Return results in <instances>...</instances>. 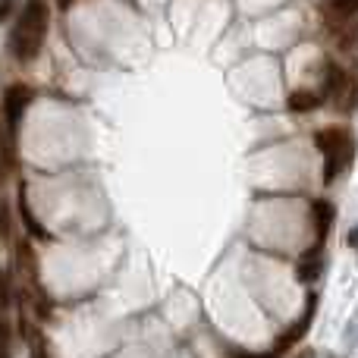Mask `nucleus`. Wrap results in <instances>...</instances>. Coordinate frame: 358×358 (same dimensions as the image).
Returning a JSON list of instances; mask_svg holds the SVG:
<instances>
[{
	"label": "nucleus",
	"mask_w": 358,
	"mask_h": 358,
	"mask_svg": "<svg viewBox=\"0 0 358 358\" xmlns=\"http://www.w3.org/2000/svg\"><path fill=\"white\" fill-rule=\"evenodd\" d=\"M10 236V210H6V204H0V242Z\"/></svg>",
	"instance_id": "13"
},
{
	"label": "nucleus",
	"mask_w": 358,
	"mask_h": 358,
	"mask_svg": "<svg viewBox=\"0 0 358 358\" xmlns=\"http://www.w3.org/2000/svg\"><path fill=\"white\" fill-rule=\"evenodd\" d=\"M317 104H321V94L308 92V88H299V92H292L289 98H286V107H289L292 113H311Z\"/></svg>",
	"instance_id": "8"
},
{
	"label": "nucleus",
	"mask_w": 358,
	"mask_h": 358,
	"mask_svg": "<svg viewBox=\"0 0 358 358\" xmlns=\"http://www.w3.org/2000/svg\"><path fill=\"white\" fill-rule=\"evenodd\" d=\"M315 145L324 155V182H334L343 170H349L355 157V138L346 126H327L315 136Z\"/></svg>",
	"instance_id": "2"
},
{
	"label": "nucleus",
	"mask_w": 358,
	"mask_h": 358,
	"mask_svg": "<svg viewBox=\"0 0 358 358\" xmlns=\"http://www.w3.org/2000/svg\"><path fill=\"white\" fill-rule=\"evenodd\" d=\"M22 336H25V343H29V349H31V358H50L48 355V343H44V334L31 321H25V317H22Z\"/></svg>",
	"instance_id": "9"
},
{
	"label": "nucleus",
	"mask_w": 358,
	"mask_h": 358,
	"mask_svg": "<svg viewBox=\"0 0 358 358\" xmlns=\"http://www.w3.org/2000/svg\"><path fill=\"white\" fill-rule=\"evenodd\" d=\"M31 104V88L29 85H10L3 92V120L13 132H16L19 120H22L25 107Z\"/></svg>",
	"instance_id": "5"
},
{
	"label": "nucleus",
	"mask_w": 358,
	"mask_h": 358,
	"mask_svg": "<svg viewBox=\"0 0 358 358\" xmlns=\"http://www.w3.org/2000/svg\"><path fill=\"white\" fill-rule=\"evenodd\" d=\"M10 10H13V0H0V19H6Z\"/></svg>",
	"instance_id": "14"
},
{
	"label": "nucleus",
	"mask_w": 358,
	"mask_h": 358,
	"mask_svg": "<svg viewBox=\"0 0 358 358\" xmlns=\"http://www.w3.org/2000/svg\"><path fill=\"white\" fill-rule=\"evenodd\" d=\"M327 13L336 19H349L358 13V0H327Z\"/></svg>",
	"instance_id": "11"
},
{
	"label": "nucleus",
	"mask_w": 358,
	"mask_h": 358,
	"mask_svg": "<svg viewBox=\"0 0 358 358\" xmlns=\"http://www.w3.org/2000/svg\"><path fill=\"white\" fill-rule=\"evenodd\" d=\"M315 311H317V296H308L305 299V308H302V315H299V321L292 324L286 334H280L277 336V343H273V349L271 352L277 355V358H283L286 352H289L292 346H296L299 340H302L305 334H308V327H311V321H315Z\"/></svg>",
	"instance_id": "3"
},
{
	"label": "nucleus",
	"mask_w": 358,
	"mask_h": 358,
	"mask_svg": "<svg viewBox=\"0 0 358 358\" xmlns=\"http://www.w3.org/2000/svg\"><path fill=\"white\" fill-rule=\"evenodd\" d=\"M321 271H324V245H317L315 242V248H308V252L299 258L296 277L302 280V283H315V280L321 277Z\"/></svg>",
	"instance_id": "6"
},
{
	"label": "nucleus",
	"mask_w": 358,
	"mask_h": 358,
	"mask_svg": "<svg viewBox=\"0 0 358 358\" xmlns=\"http://www.w3.org/2000/svg\"><path fill=\"white\" fill-rule=\"evenodd\" d=\"M48 25H50V13L44 0H25L22 13H19L16 25L10 35V50L16 54V60L29 63L41 54L44 38H48Z\"/></svg>",
	"instance_id": "1"
},
{
	"label": "nucleus",
	"mask_w": 358,
	"mask_h": 358,
	"mask_svg": "<svg viewBox=\"0 0 358 358\" xmlns=\"http://www.w3.org/2000/svg\"><path fill=\"white\" fill-rule=\"evenodd\" d=\"M311 223H315V242L324 245L330 227H334V204L324 201V198H315L311 201Z\"/></svg>",
	"instance_id": "7"
},
{
	"label": "nucleus",
	"mask_w": 358,
	"mask_h": 358,
	"mask_svg": "<svg viewBox=\"0 0 358 358\" xmlns=\"http://www.w3.org/2000/svg\"><path fill=\"white\" fill-rule=\"evenodd\" d=\"M324 88H327V98L336 110H349V107H352V101H355L352 79H349L346 69H340L336 63L327 66V82H324Z\"/></svg>",
	"instance_id": "4"
},
{
	"label": "nucleus",
	"mask_w": 358,
	"mask_h": 358,
	"mask_svg": "<svg viewBox=\"0 0 358 358\" xmlns=\"http://www.w3.org/2000/svg\"><path fill=\"white\" fill-rule=\"evenodd\" d=\"M227 355L229 358H277L273 352H248V349H233V346H227Z\"/></svg>",
	"instance_id": "12"
},
{
	"label": "nucleus",
	"mask_w": 358,
	"mask_h": 358,
	"mask_svg": "<svg viewBox=\"0 0 358 358\" xmlns=\"http://www.w3.org/2000/svg\"><path fill=\"white\" fill-rule=\"evenodd\" d=\"M296 358H315V349H305V352H299Z\"/></svg>",
	"instance_id": "16"
},
{
	"label": "nucleus",
	"mask_w": 358,
	"mask_h": 358,
	"mask_svg": "<svg viewBox=\"0 0 358 358\" xmlns=\"http://www.w3.org/2000/svg\"><path fill=\"white\" fill-rule=\"evenodd\" d=\"M0 358H10V343H0Z\"/></svg>",
	"instance_id": "15"
},
{
	"label": "nucleus",
	"mask_w": 358,
	"mask_h": 358,
	"mask_svg": "<svg viewBox=\"0 0 358 358\" xmlns=\"http://www.w3.org/2000/svg\"><path fill=\"white\" fill-rule=\"evenodd\" d=\"M19 214H22V223H25V229H29L31 236H38V239H50V233L41 227V223L35 220V214L29 210V201H25V192H19Z\"/></svg>",
	"instance_id": "10"
},
{
	"label": "nucleus",
	"mask_w": 358,
	"mask_h": 358,
	"mask_svg": "<svg viewBox=\"0 0 358 358\" xmlns=\"http://www.w3.org/2000/svg\"><path fill=\"white\" fill-rule=\"evenodd\" d=\"M57 3H60V6H69V3H73V0H57Z\"/></svg>",
	"instance_id": "17"
}]
</instances>
